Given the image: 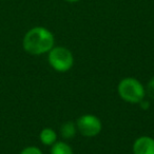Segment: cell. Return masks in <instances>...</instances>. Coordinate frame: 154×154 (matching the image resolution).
<instances>
[{"label": "cell", "instance_id": "obj_2", "mask_svg": "<svg viewBox=\"0 0 154 154\" xmlns=\"http://www.w3.org/2000/svg\"><path fill=\"white\" fill-rule=\"evenodd\" d=\"M117 91L119 96L125 101L130 103H139L146 96L145 87L140 82L133 77H127L120 80Z\"/></svg>", "mask_w": 154, "mask_h": 154}, {"label": "cell", "instance_id": "obj_8", "mask_svg": "<svg viewBox=\"0 0 154 154\" xmlns=\"http://www.w3.org/2000/svg\"><path fill=\"white\" fill-rule=\"evenodd\" d=\"M51 154H73V150L69 143L56 141L51 147Z\"/></svg>", "mask_w": 154, "mask_h": 154}, {"label": "cell", "instance_id": "obj_5", "mask_svg": "<svg viewBox=\"0 0 154 154\" xmlns=\"http://www.w3.org/2000/svg\"><path fill=\"white\" fill-rule=\"evenodd\" d=\"M134 154H154V138L150 136H140L133 143Z\"/></svg>", "mask_w": 154, "mask_h": 154}, {"label": "cell", "instance_id": "obj_7", "mask_svg": "<svg viewBox=\"0 0 154 154\" xmlns=\"http://www.w3.org/2000/svg\"><path fill=\"white\" fill-rule=\"evenodd\" d=\"M76 132L77 127L72 122H66V124H63L60 127V134L66 139H72L76 135Z\"/></svg>", "mask_w": 154, "mask_h": 154}, {"label": "cell", "instance_id": "obj_4", "mask_svg": "<svg viewBox=\"0 0 154 154\" xmlns=\"http://www.w3.org/2000/svg\"><path fill=\"white\" fill-rule=\"evenodd\" d=\"M77 130L86 137H94L98 135L103 128L101 122L98 117L91 114L80 116L76 122Z\"/></svg>", "mask_w": 154, "mask_h": 154}, {"label": "cell", "instance_id": "obj_10", "mask_svg": "<svg viewBox=\"0 0 154 154\" xmlns=\"http://www.w3.org/2000/svg\"><path fill=\"white\" fill-rule=\"evenodd\" d=\"M146 92H147V94L149 95L151 98H154V77H152L151 79H150V82H148Z\"/></svg>", "mask_w": 154, "mask_h": 154}, {"label": "cell", "instance_id": "obj_3", "mask_svg": "<svg viewBox=\"0 0 154 154\" xmlns=\"http://www.w3.org/2000/svg\"><path fill=\"white\" fill-rule=\"evenodd\" d=\"M49 63L57 72H68L74 63L72 52L63 47H54L49 52Z\"/></svg>", "mask_w": 154, "mask_h": 154}, {"label": "cell", "instance_id": "obj_11", "mask_svg": "<svg viewBox=\"0 0 154 154\" xmlns=\"http://www.w3.org/2000/svg\"><path fill=\"white\" fill-rule=\"evenodd\" d=\"M68 2H77V1H79V0H66Z\"/></svg>", "mask_w": 154, "mask_h": 154}, {"label": "cell", "instance_id": "obj_9", "mask_svg": "<svg viewBox=\"0 0 154 154\" xmlns=\"http://www.w3.org/2000/svg\"><path fill=\"white\" fill-rule=\"evenodd\" d=\"M20 154H42L41 150L37 147L34 146H30V147H26L20 152Z\"/></svg>", "mask_w": 154, "mask_h": 154}, {"label": "cell", "instance_id": "obj_1", "mask_svg": "<svg viewBox=\"0 0 154 154\" xmlns=\"http://www.w3.org/2000/svg\"><path fill=\"white\" fill-rule=\"evenodd\" d=\"M23 49L31 55H42L54 48L55 38L51 31L43 26L31 29L23 37Z\"/></svg>", "mask_w": 154, "mask_h": 154}, {"label": "cell", "instance_id": "obj_6", "mask_svg": "<svg viewBox=\"0 0 154 154\" xmlns=\"http://www.w3.org/2000/svg\"><path fill=\"white\" fill-rule=\"evenodd\" d=\"M39 138L40 141L45 146H52L54 143H56L57 139V134L56 132L51 128H45L41 130L40 134H39Z\"/></svg>", "mask_w": 154, "mask_h": 154}]
</instances>
